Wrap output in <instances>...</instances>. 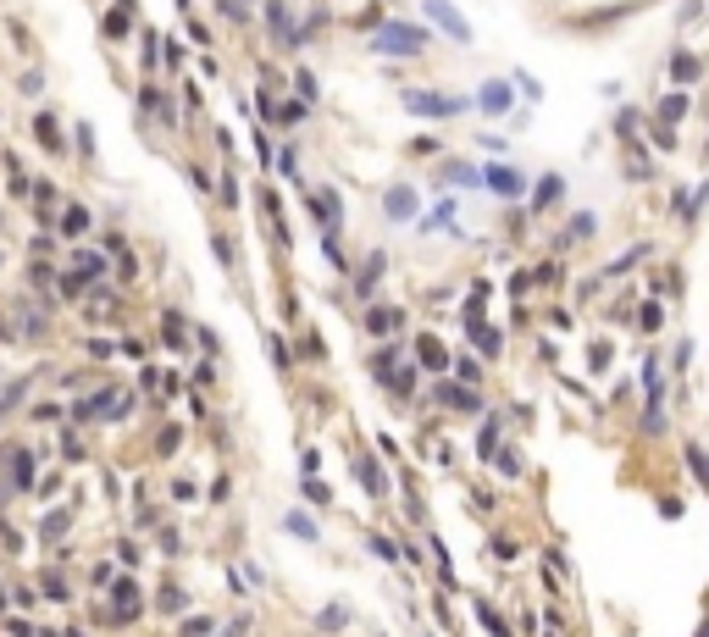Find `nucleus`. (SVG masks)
I'll return each mask as SVG.
<instances>
[{"label": "nucleus", "instance_id": "1", "mask_svg": "<svg viewBox=\"0 0 709 637\" xmlns=\"http://www.w3.org/2000/svg\"><path fill=\"white\" fill-rule=\"evenodd\" d=\"M421 39L427 34H416V28H405V23H388L383 34H377V50H388V56H416Z\"/></svg>", "mask_w": 709, "mask_h": 637}, {"label": "nucleus", "instance_id": "2", "mask_svg": "<svg viewBox=\"0 0 709 637\" xmlns=\"http://www.w3.org/2000/svg\"><path fill=\"white\" fill-rule=\"evenodd\" d=\"M410 106L427 111V117H449V111H460V100H444V95H410Z\"/></svg>", "mask_w": 709, "mask_h": 637}, {"label": "nucleus", "instance_id": "3", "mask_svg": "<svg viewBox=\"0 0 709 637\" xmlns=\"http://www.w3.org/2000/svg\"><path fill=\"white\" fill-rule=\"evenodd\" d=\"M139 615V593H133V582H117V621H133Z\"/></svg>", "mask_w": 709, "mask_h": 637}, {"label": "nucleus", "instance_id": "4", "mask_svg": "<svg viewBox=\"0 0 709 637\" xmlns=\"http://www.w3.org/2000/svg\"><path fill=\"white\" fill-rule=\"evenodd\" d=\"M34 133H39V145H45V150H61V133H56V117H39V122H34Z\"/></svg>", "mask_w": 709, "mask_h": 637}, {"label": "nucleus", "instance_id": "5", "mask_svg": "<svg viewBox=\"0 0 709 637\" xmlns=\"http://www.w3.org/2000/svg\"><path fill=\"white\" fill-rule=\"evenodd\" d=\"M488 183H493L499 194H516V189H521V178H516L510 167H493V172H488Z\"/></svg>", "mask_w": 709, "mask_h": 637}, {"label": "nucleus", "instance_id": "6", "mask_svg": "<svg viewBox=\"0 0 709 637\" xmlns=\"http://www.w3.org/2000/svg\"><path fill=\"white\" fill-rule=\"evenodd\" d=\"M482 106H488V111H505V106H510V89H505V84H488V89H482Z\"/></svg>", "mask_w": 709, "mask_h": 637}, {"label": "nucleus", "instance_id": "7", "mask_svg": "<svg viewBox=\"0 0 709 637\" xmlns=\"http://www.w3.org/2000/svg\"><path fill=\"white\" fill-rule=\"evenodd\" d=\"M12 482H17V488H28V482H34V460H28V455L12 460Z\"/></svg>", "mask_w": 709, "mask_h": 637}, {"label": "nucleus", "instance_id": "8", "mask_svg": "<svg viewBox=\"0 0 709 637\" xmlns=\"http://www.w3.org/2000/svg\"><path fill=\"white\" fill-rule=\"evenodd\" d=\"M106 34H111V39L128 34V12H111V17H106Z\"/></svg>", "mask_w": 709, "mask_h": 637}, {"label": "nucleus", "instance_id": "9", "mask_svg": "<svg viewBox=\"0 0 709 637\" xmlns=\"http://www.w3.org/2000/svg\"><path fill=\"white\" fill-rule=\"evenodd\" d=\"M388 205H394V217H410V194H405V189L388 194Z\"/></svg>", "mask_w": 709, "mask_h": 637}, {"label": "nucleus", "instance_id": "10", "mask_svg": "<svg viewBox=\"0 0 709 637\" xmlns=\"http://www.w3.org/2000/svg\"><path fill=\"white\" fill-rule=\"evenodd\" d=\"M394 322H399L394 311H372V333H388V327H394Z\"/></svg>", "mask_w": 709, "mask_h": 637}, {"label": "nucleus", "instance_id": "11", "mask_svg": "<svg viewBox=\"0 0 709 637\" xmlns=\"http://www.w3.org/2000/svg\"><path fill=\"white\" fill-rule=\"evenodd\" d=\"M682 111H687V100H682V95H671V100H665V122H676Z\"/></svg>", "mask_w": 709, "mask_h": 637}, {"label": "nucleus", "instance_id": "12", "mask_svg": "<svg viewBox=\"0 0 709 637\" xmlns=\"http://www.w3.org/2000/svg\"><path fill=\"white\" fill-rule=\"evenodd\" d=\"M289 527L300 532V538H316V527H311V516H289Z\"/></svg>", "mask_w": 709, "mask_h": 637}]
</instances>
